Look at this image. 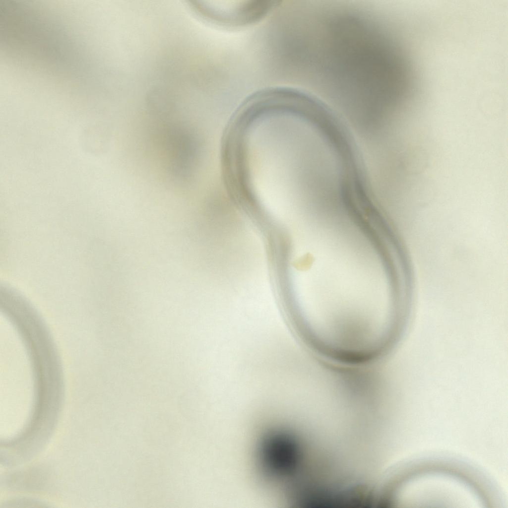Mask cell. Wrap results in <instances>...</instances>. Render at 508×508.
<instances>
[{
	"label": "cell",
	"mask_w": 508,
	"mask_h": 508,
	"mask_svg": "<svg viewBox=\"0 0 508 508\" xmlns=\"http://www.w3.org/2000/svg\"><path fill=\"white\" fill-rule=\"evenodd\" d=\"M269 1L217 0L199 4L206 18L219 25L234 27L249 24L264 16L271 8Z\"/></svg>",
	"instance_id": "cell-1"
},
{
	"label": "cell",
	"mask_w": 508,
	"mask_h": 508,
	"mask_svg": "<svg viewBox=\"0 0 508 508\" xmlns=\"http://www.w3.org/2000/svg\"><path fill=\"white\" fill-rule=\"evenodd\" d=\"M161 134V141L170 157L171 173L178 179H187L199 153L197 136L188 128L175 126L165 128Z\"/></svg>",
	"instance_id": "cell-2"
},
{
	"label": "cell",
	"mask_w": 508,
	"mask_h": 508,
	"mask_svg": "<svg viewBox=\"0 0 508 508\" xmlns=\"http://www.w3.org/2000/svg\"><path fill=\"white\" fill-rule=\"evenodd\" d=\"M394 488H395V481H394ZM393 494H394V493H393ZM392 500H393V499H392Z\"/></svg>",
	"instance_id": "cell-3"
},
{
	"label": "cell",
	"mask_w": 508,
	"mask_h": 508,
	"mask_svg": "<svg viewBox=\"0 0 508 508\" xmlns=\"http://www.w3.org/2000/svg\"><path fill=\"white\" fill-rule=\"evenodd\" d=\"M394 481H395V480H394ZM393 493H394V491H393ZM392 499H393V498H392ZM391 506H392V505H391Z\"/></svg>",
	"instance_id": "cell-4"
}]
</instances>
